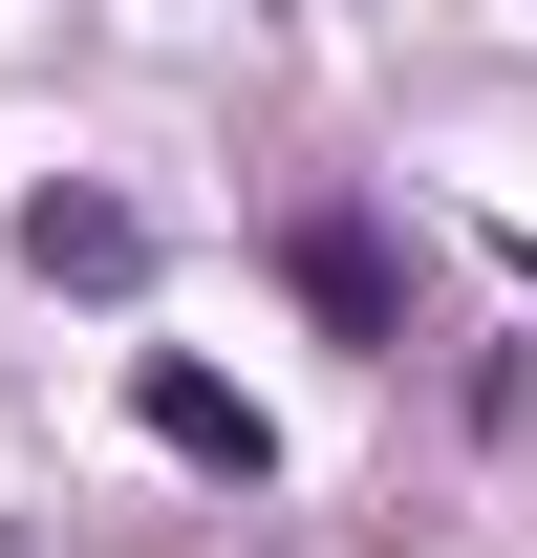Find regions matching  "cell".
Masks as SVG:
<instances>
[{"label": "cell", "instance_id": "obj_1", "mask_svg": "<svg viewBox=\"0 0 537 558\" xmlns=\"http://www.w3.org/2000/svg\"><path fill=\"white\" fill-rule=\"evenodd\" d=\"M279 279L323 301V344H366V365L408 344V258H387V215H366V194H301V215H279Z\"/></svg>", "mask_w": 537, "mask_h": 558}, {"label": "cell", "instance_id": "obj_2", "mask_svg": "<svg viewBox=\"0 0 537 558\" xmlns=\"http://www.w3.org/2000/svg\"><path fill=\"white\" fill-rule=\"evenodd\" d=\"M130 429H151V451H194V473H237V494H259V473H279V429H259V409H237V387H215V365H194V344H151V365H130Z\"/></svg>", "mask_w": 537, "mask_h": 558}, {"label": "cell", "instance_id": "obj_3", "mask_svg": "<svg viewBox=\"0 0 537 558\" xmlns=\"http://www.w3.org/2000/svg\"><path fill=\"white\" fill-rule=\"evenodd\" d=\"M22 279H65V301H130V279H151V215L44 172V194H22Z\"/></svg>", "mask_w": 537, "mask_h": 558}]
</instances>
